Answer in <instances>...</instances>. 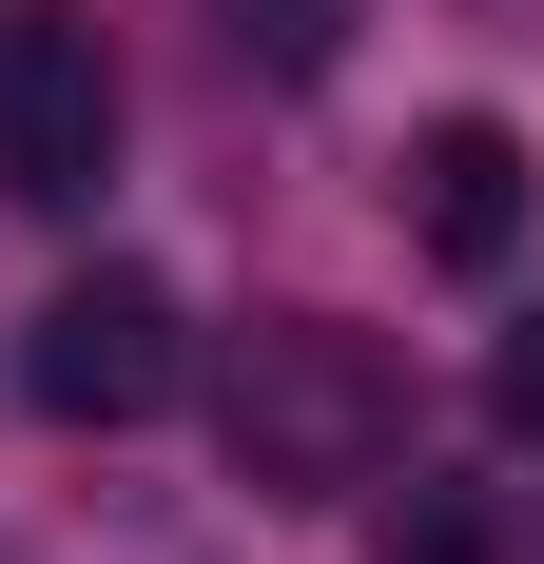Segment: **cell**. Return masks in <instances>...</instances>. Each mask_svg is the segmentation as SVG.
<instances>
[{"instance_id":"cell-7","label":"cell","mask_w":544,"mask_h":564,"mask_svg":"<svg viewBox=\"0 0 544 564\" xmlns=\"http://www.w3.org/2000/svg\"><path fill=\"white\" fill-rule=\"evenodd\" d=\"M389 564H487V525L467 507H389Z\"/></svg>"},{"instance_id":"cell-3","label":"cell","mask_w":544,"mask_h":564,"mask_svg":"<svg viewBox=\"0 0 544 564\" xmlns=\"http://www.w3.org/2000/svg\"><path fill=\"white\" fill-rule=\"evenodd\" d=\"M98 175H117V40L78 0H0V195L78 215Z\"/></svg>"},{"instance_id":"cell-4","label":"cell","mask_w":544,"mask_h":564,"mask_svg":"<svg viewBox=\"0 0 544 564\" xmlns=\"http://www.w3.org/2000/svg\"><path fill=\"white\" fill-rule=\"evenodd\" d=\"M389 215H409L428 273H505V253H525V137H505V117H428V137L389 156Z\"/></svg>"},{"instance_id":"cell-6","label":"cell","mask_w":544,"mask_h":564,"mask_svg":"<svg viewBox=\"0 0 544 564\" xmlns=\"http://www.w3.org/2000/svg\"><path fill=\"white\" fill-rule=\"evenodd\" d=\"M487 409H505V448H544V312L487 350Z\"/></svg>"},{"instance_id":"cell-1","label":"cell","mask_w":544,"mask_h":564,"mask_svg":"<svg viewBox=\"0 0 544 564\" xmlns=\"http://www.w3.org/2000/svg\"><path fill=\"white\" fill-rule=\"evenodd\" d=\"M215 448L253 507H350V487H389V448H409V370H389L350 312H253V332L215 350Z\"/></svg>"},{"instance_id":"cell-5","label":"cell","mask_w":544,"mask_h":564,"mask_svg":"<svg viewBox=\"0 0 544 564\" xmlns=\"http://www.w3.org/2000/svg\"><path fill=\"white\" fill-rule=\"evenodd\" d=\"M215 20H233V58H253V78H330L370 0H215Z\"/></svg>"},{"instance_id":"cell-2","label":"cell","mask_w":544,"mask_h":564,"mask_svg":"<svg viewBox=\"0 0 544 564\" xmlns=\"http://www.w3.org/2000/svg\"><path fill=\"white\" fill-rule=\"evenodd\" d=\"M20 390H40V429H156V409L195 390V312H175L137 253H98V273H58V292H40Z\"/></svg>"}]
</instances>
